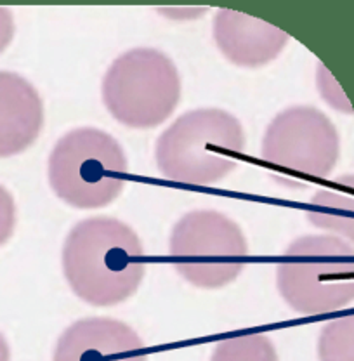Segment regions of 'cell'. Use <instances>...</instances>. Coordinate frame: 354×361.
<instances>
[{
  "instance_id": "cell-11",
  "label": "cell",
  "mask_w": 354,
  "mask_h": 361,
  "mask_svg": "<svg viewBox=\"0 0 354 361\" xmlns=\"http://www.w3.org/2000/svg\"><path fill=\"white\" fill-rule=\"evenodd\" d=\"M307 219L316 228L342 233L354 242V197L338 188L322 190L311 198Z\"/></svg>"
},
{
  "instance_id": "cell-4",
  "label": "cell",
  "mask_w": 354,
  "mask_h": 361,
  "mask_svg": "<svg viewBox=\"0 0 354 361\" xmlns=\"http://www.w3.org/2000/svg\"><path fill=\"white\" fill-rule=\"evenodd\" d=\"M127 157L113 135L96 127H78L56 142L49 155L52 191L75 209H101L126 188Z\"/></svg>"
},
{
  "instance_id": "cell-8",
  "label": "cell",
  "mask_w": 354,
  "mask_h": 361,
  "mask_svg": "<svg viewBox=\"0 0 354 361\" xmlns=\"http://www.w3.org/2000/svg\"><path fill=\"white\" fill-rule=\"evenodd\" d=\"M52 361H148V355L142 338L127 323L84 318L61 334Z\"/></svg>"
},
{
  "instance_id": "cell-12",
  "label": "cell",
  "mask_w": 354,
  "mask_h": 361,
  "mask_svg": "<svg viewBox=\"0 0 354 361\" xmlns=\"http://www.w3.org/2000/svg\"><path fill=\"white\" fill-rule=\"evenodd\" d=\"M210 361H278V353L269 337L245 334L217 342Z\"/></svg>"
},
{
  "instance_id": "cell-5",
  "label": "cell",
  "mask_w": 354,
  "mask_h": 361,
  "mask_svg": "<svg viewBox=\"0 0 354 361\" xmlns=\"http://www.w3.org/2000/svg\"><path fill=\"white\" fill-rule=\"evenodd\" d=\"M101 94L104 106L120 123L130 129H153L179 104L181 77L174 61L164 52L130 49L108 68Z\"/></svg>"
},
{
  "instance_id": "cell-10",
  "label": "cell",
  "mask_w": 354,
  "mask_h": 361,
  "mask_svg": "<svg viewBox=\"0 0 354 361\" xmlns=\"http://www.w3.org/2000/svg\"><path fill=\"white\" fill-rule=\"evenodd\" d=\"M44 127L39 90L14 71H0V158L28 149Z\"/></svg>"
},
{
  "instance_id": "cell-2",
  "label": "cell",
  "mask_w": 354,
  "mask_h": 361,
  "mask_svg": "<svg viewBox=\"0 0 354 361\" xmlns=\"http://www.w3.org/2000/svg\"><path fill=\"white\" fill-rule=\"evenodd\" d=\"M240 120L219 108L186 111L160 134L157 167L165 179L190 186L219 183L238 167L245 153Z\"/></svg>"
},
{
  "instance_id": "cell-15",
  "label": "cell",
  "mask_w": 354,
  "mask_h": 361,
  "mask_svg": "<svg viewBox=\"0 0 354 361\" xmlns=\"http://www.w3.org/2000/svg\"><path fill=\"white\" fill-rule=\"evenodd\" d=\"M14 37V18L7 7H0V52L11 44Z\"/></svg>"
},
{
  "instance_id": "cell-6",
  "label": "cell",
  "mask_w": 354,
  "mask_h": 361,
  "mask_svg": "<svg viewBox=\"0 0 354 361\" xmlns=\"http://www.w3.org/2000/svg\"><path fill=\"white\" fill-rule=\"evenodd\" d=\"M174 268L198 288H222L240 276L248 257L242 228L224 214L210 209L191 210L171 233Z\"/></svg>"
},
{
  "instance_id": "cell-9",
  "label": "cell",
  "mask_w": 354,
  "mask_h": 361,
  "mask_svg": "<svg viewBox=\"0 0 354 361\" xmlns=\"http://www.w3.org/2000/svg\"><path fill=\"white\" fill-rule=\"evenodd\" d=\"M212 35L222 56L243 68H259L274 61L290 40L285 30L233 9L217 11Z\"/></svg>"
},
{
  "instance_id": "cell-13",
  "label": "cell",
  "mask_w": 354,
  "mask_h": 361,
  "mask_svg": "<svg viewBox=\"0 0 354 361\" xmlns=\"http://www.w3.org/2000/svg\"><path fill=\"white\" fill-rule=\"evenodd\" d=\"M319 361H354V314L323 326L318 341Z\"/></svg>"
},
{
  "instance_id": "cell-1",
  "label": "cell",
  "mask_w": 354,
  "mask_h": 361,
  "mask_svg": "<svg viewBox=\"0 0 354 361\" xmlns=\"http://www.w3.org/2000/svg\"><path fill=\"white\" fill-rule=\"evenodd\" d=\"M63 274L78 299L90 306H116L138 292L146 273L138 233L115 217H89L68 233Z\"/></svg>"
},
{
  "instance_id": "cell-16",
  "label": "cell",
  "mask_w": 354,
  "mask_h": 361,
  "mask_svg": "<svg viewBox=\"0 0 354 361\" xmlns=\"http://www.w3.org/2000/svg\"><path fill=\"white\" fill-rule=\"evenodd\" d=\"M0 361H11V349L6 337L0 334Z\"/></svg>"
},
{
  "instance_id": "cell-3",
  "label": "cell",
  "mask_w": 354,
  "mask_h": 361,
  "mask_svg": "<svg viewBox=\"0 0 354 361\" xmlns=\"http://www.w3.org/2000/svg\"><path fill=\"white\" fill-rule=\"evenodd\" d=\"M276 285L285 302L300 314L342 310L354 299V250L337 236H300L278 262Z\"/></svg>"
},
{
  "instance_id": "cell-7",
  "label": "cell",
  "mask_w": 354,
  "mask_h": 361,
  "mask_svg": "<svg viewBox=\"0 0 354 361\" xmlns=\"http://www.w3.org/2000/svg\"><path fill=\"white\" fill-rule=\"evenodd\" d=\"M261 155L274 178L287 186L325 178L338 155L332 122L311 106H292L267 126Z\"/></svg>"
},
{
  "instance_id": "cell-14",
  "label": "cell",
  "mask_w": 354,
  "mask_h": 361,
  "mask_svg": "<svg viewBox=\"0 0 354 361\" xmlns=\"http://www.w3.org/2000/svg\"><path fill=\"white\" fill-rule=\"evenodd\" d=\"M16 226V203L13 195L0 184V245L11 238Z\"/></svg>"
}]
</instances>
